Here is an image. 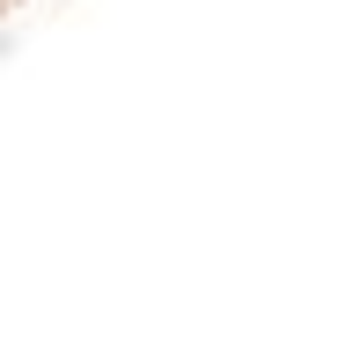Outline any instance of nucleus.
Returning a JSON list of instances; mask_svg holds the SVG:
<instances>
[]
</instances>
